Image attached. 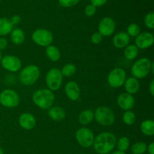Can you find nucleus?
I'll return each instance as SVG.
<instances>
[{"label": "nucleus", "instance_id": "nucleus-1", "mask_svg": "<svg viewBox=\"0 0 154 154\" xmlns=\"http://www.w3.org/2000/svg\"><path fill=\"white\" fill-rule=\"evenodd\" d=\"M117 137L112 132H104L95 137L93 147L99 154H108L115 147Z\"/></svg>", "mask_w": 154, "mask_h": 154}, {"label": "nucleus", "instance_id": "nucleus-2", "mask_svg": "<svg viewBox=\"0 0 154 154\" xmlns=\"http://www.w3.org/2000/svg\"><path fill=\"white\" fill-rule=\"evenodd\" d=\"M33 103L41 109H49L53 106L55 101L54 92L48 88H42L37 90L32 96Z\"/></svg>", "mask_w": 154, "mask_h": 154}, {"label": "nucleus", "instance_id": "nucleus-3", "mask_svg": "<svg viewBox=\"0 0 154 154\" xmlns=\"http://www.w3.org/2000/svg\"><path fill=\"white\" fill-rule=\"evenodd\" d=\"M132 77L136 79H143L151 72L154 73V63L147 57H142L133 63L131 69Z\"/></svg>", "mask_w": 154, "mask_h": 154}, {"label": "nucleus", "instance_id": "nucleus-4", "mask_svg": "<svg viewBox=\"0 0 154 154\" xmlns=\"http://www.w3.org/2000/svg\"><path fill=\"white\" fill-rule=\"evenodd\" d=\"M40 75V69L36 65H29L20 71L18 79L23 85L32 86L38 80Z\"/></svg>", "mask_w": 154, "mask_h": 154}, {"label": "nucleus", "instance_id": "nucleus-5", "mask_svg": "<svg viewBox=\"0 0 154 154\" xmlns=\"http://www.w3.org/2000/svg\"><path fill=\"white\" fill-rule=\"evenodd\" d=\"M94 119L99 125L102 126H111L115 121L114 113L109 107H98L94 111Z\"/></svg>", "mask_w": 154, "mask_h": 154}, {"label": "nucleus", "instance_id": "nucleus-6", "mask_svg": "<svg viewBox=\"0 0 154 154\" xmlns=\"http://www.w3.org/2000/svg\"><path fill=\"white\" fill-rule=\"evenodd\" d=\"M63 76L61 71L57 68H52L48 72L45 78V82L48 90L52 92L57 91L62 87Z\"/></svg>", "mask_w": 154, "mask_h": 154}, {"label": "nucleus", "instance_id": "nucleus-7", "mask_svg": "<svg viewBox=\"0 0 154 154\" xmlns=\"http://www.w3.org/2000/svg\"><path fill=\"white\" fill-rule=\"evenodd\" d=\"M32 39L38 46L47 48L52 45L54 35L52 32L47 29H36L32 34Z\"/></svg>", "mask_w": 154, "mask_h": 154}, {"label": "nucleus", "instance_id": "nucleus-8", "mask_svg": "<svg viewBox=\"0 0 154 154\" xmlns=\"http://www.w3.org/2000/svg\"><path fill=\"white\" fill-rule=\"evenodd\" d=\"M20 98L19 94L11 89L2 90L0 93V104L8 108H16L20 103Z\"/></svg>", "mask_w": 154, "mask_h": 154}, {"label": "nucleus", "instance_id": "nucleus-9", "mask_svg": "<svg viewBox=\"0 0 154 154\" xmlns=\"http://www.w3.org/2000/svg\"><path fill=\"white\" fill-rule=\"evenodd\" d=\"M75 138L81 147L88 148L93 146L95 136L91 129L87 127H81L76 131Z\"/></svg>", "mask_w": 154, "mask_h": 154}, {"label": "nucleus", "instance_id": "nucleus-10", "mask_svg": "<svg viewBox=\"0 0 154 154\" xmlns=\"http://www.w3.org/2000/svg\"><path fill=\"white\" fill-rule=\"evenodd\" d=\"M126 73L122 68H115L108 75V83L113 88H119L123 86L126 80Z\"/></svg>", "mask_w": 154, "mask_h": 154}, {"label": "nucleus", "instance_id": "nucleus-11", "mask_svg": "<svg viewBox=\"0 0 154 154\" xmlns=\"http://www.w3.org/2000/svg\"><path fill=\"white\" fill-rule=\"evenodd\" d=\"M1 65L2 68L10 72H19L22 68V62L16 56L6 55L1 60Z\"/></svg>", "mask_w": 154, "mask_h": 154}, {"label": "nucleus", "instance_id": "nucleus-12", "mask_svg": "<svg viewBox=\"0 0 154 154\" xmlns=\"http://www.w3.org/2000/svg\"><path fill=\"white\" fill-rule=\"evenodd\" d=\"M115 21L110 17H105L99 21L98 30L103 37H109V36L112 35L115 32Z\"/></svg>", "mask_w": 154, "mask_h": 154}, {"label": "nucleus", "instance_id": "nucleus-13", "mask_svg": "<svg viewBox=\"0 0 154 154\" xmlns=\"http://www.w3.org/2000/svg\"><path fill=\"white\" fill-rule=\"evenodd\" d=\"M153 35L149 32H141L137 37H135V45L138 49L145 50L150 48L153 45Z\"/></svg>", "mask_w": 154, "mask_h": 154}, {"label": "nucleus", "instance_id": "nucleus-14", "mask_svg": "<svg viewBox=\"0 0 154 154\" xmlns=\"http://www.w3.org/2000/svg\"><path fill=\"white\" fill-rule=\"evenodd\" d=\"M118 106L123 111H129L134 108L135 99L132 95L127 93H122L118 96L117 99Z\"/></svg>", "mask_w": 154, "mask_h": 154}, {"label": "nucleus", "instance_id": "nucleus-15", "mask_svg": "<svg viewBox=\"0 0 154 154\" xmlns=\"http://www.w3.org/2000/svg\"><path fill=\"white\" fill-rule=\"evenodd\" d=\"M20 126L25 130H31L34 129L36 125V119L30 113L24 112L20 115L18 118Z\"/></svg>", "mask_w": 154, "mask_h": 154}, {"label": "nucleus", "instance_id": "nucleus-16", "mask_svg": "<svg viewBox=\"0 0 154 154\" xmlns=\"http://www.w3.org/2000/svg\"><path fill=\"white\" fill-rule=\"evenodd\" d=\"M65 93L70 100H78L81 96V89L78 83L74 81H69L65 86Z\"/></svg>", "mask_w": 154, "mask_h": 154}, {"label": "nucleus", "instance_id": "nucleus-17", "mask_svg": "<svg viewBox=\"0 0 154 154\" xmlns=\"http://www.w3.org/2000/svg\"><path fill=\"white\" fill-rule=\"evenodd\" d=\"M130 37L126 32H120L113 38V44L117 49H123L129 45Z\"/></svg>", "mask_w": 154, "mask_h": 154}, {"label": "nucleus", "instance_id": "nucleus-18", "mask_svg": "<svg viewBox=\"0 0 154 154\" xmlns=\"http://www.w3.org/2000/svg\"><path fill=\"white\" fill-rule=\"evenodd\" d=\"M48 116L52 120L55 122H60L66 117V111L61 106L55 105L48 109Z\"/></svg>", "mask_w": 154, "mask_h": 154}, {"label": "nucleus", "instance_id": "nucleus-19", "mask_svg": "<svg viewBox=\"0 0 154 154\" xmlns=\"http://www.w3.org/2000/svg\"><path fill=\"white\" fill-rule=\"evenodd\" d=\"M123 86H124L126 93L130 95H134L139 91V81L134 77H129V78H126Z\"/></svg>", "mask_w": 154, "mask_h": 154}, {"label": "nucleus", "instance_id": "nucleus-20", "mask_svg": "<svg viewBox=\"0 0 154 154\" xmlns=\"http://www.w3.org/2000/svg\"><path fill=\"white\" fill-rule=\"evenodd\" d=\"M10 34L11 41L12 43L14 44V45H22L24 42V41H25V33H24L23 30L22 29L14 28Z\"/></svg>", "mask_w": 154, "mask_h": 154}, {"label": "nucleus", "instance_id": "nucleus-21", "mask_svg": "<svg viewBox=\"0 0 154 154\" xmlns=\"http://www.w3.org/2000/svg\"><path fill=\"white\" fill-rule=\"evenodd\" d=\"M94 120V111L91 109L84 110L78 116V121L83 126H87Z\"/></svg>", "mask_w": 154, "mask_h": 154}, {"label": "nucleus", "instance_id": "nucleus-22", "mask_svg": "<svg viewBox=\"0 0 154 154\" xmlns=\"http://www.w3.org/2000/svg\"><path fill=\"white\" fill-rule=\"evenodd\" d=\"M14 29L10 20L5 17L0 18V37H5L10 34Z\"/></svg>", "mask_w": 154, "mask_h": 154}, {"label": "nucleus", "instance_id": "nucleus-23", "mask_svg": "<svg viewBox=\"0 0 154 154\" xmlns=\"http://www.w3.org/2000/svg\"><path fill=\"white\" fill-rule=\"evenodd\" d=\"M45 54H46L48 58L51 62H54V63L59 61L60 60V57H61V53H60L59 48L57 46L53 45L47 47Z\"/></svg>", "mask_w": 154, "mask_h": 154}, {"label": "nucleus", "instance_id": "nucleus-24", "mask_svg": "<svg viewBox=\"0 0 154 154\" xmlns=\"http://www.w3.org/2000/svg\"><path fill=\"white\" fill-rule=\"evenodd\" d=\"M140 129L144 135L153 136L154 135V122L152 120H145L141 123Z\"/></svg>", "mask_w": 154, "mask_h": 154}, {"label": "nucleus", "instance_id": "nucleus-25", "mask_svg": "<svg viewBox=\"0 0 154 154\" xmlns=\"http://www.w3.org/2000/svg\"><path fill=\"white\" fill-rule=\"evenodd\" d=\"M139 49L135 45H129L124 48V57L128 60H133L138 57Z\"/></svg>", "mask_w": 154, "mask_h": 154}, {"label": "nucleus", "instance_id": "nucleus-26", "mask_svg": "<svg viewBox=\"0 0 154 154\" xmlns=\"http://www.w3.org/2000/svg\"><path fill=\"white\" fill-rule=\"evenodd\" d=\"M61 73L63 77H66V78H70V77L73 76L75 73H76L77 68L74 63H66L63 68H62Z\"/></svg>", "mask_w": 154, "mask_h": 154}, {"label": "nucleus", "instance_id": "nucleus-27", "mask_svg": "<svg viewBox=\"0 0 154 154\" xmlns=\"http://www.w3.org/2000/svg\"><path fill=\"white\" fill-rule=\"evenodd\" d=\"M123 121L127 126H132L136 121V115L132 110L126 111L123 115Z\"/></svg>", "mask_w": 154, "mask_h": 154}, {"label": "nucleus", "instance_id": "nucleus-28", "mask_svg": "<svg viewBox=\"0 0 154 154\" xmlns=\"http://www.w3.org/2000/svg\"><path fill=\"white\" fill-rule=\"evenodd\" d=\"M117 150H120L122 152H126V150L129 149V146H130V141H129V138L126 136H123L117 141Z\"/></svg>", "mask_w": 154, "mask_h": 154}, {"label": "nucleus", "instance_id": "nucleus-29", "mask_svg": "<svg viewBox=\"0 0 154 154\" xmlns=\"http://www.w3.org/2000/svg\"><path fill=\"white\" fill-rule=\"evenodd\" d=\"M147 145L145 142L138 141L135 143L131 147V150L133 154H144L147 151Z\"/></svg>", "mask_w": 154, "mask_h": 154}, {"label": "nucleus", "instance_id": "nucleus-30", "mask_svg": "<svg viewBox=\"0 0 154 154\" xmlns=\"http://www.w3.org/2000/svg\"><path fill=\"white\" fill-rule=\"evenodd\" d=\"M126 33H127L129 37H137L141 33V27L137 23H132L129 24L128 26L127 29H126Z\"/></svg>", "mask_w": 154, "mask_h": 154}, {"label": "nucleus", "instance_id": "nucleus-31", "mask_svg": "<svg viewBox=\"0 0 154 154\" xmlns=\"http://www.w3.org/2000/svg\"><path fill=\"white\" fill-rule=\"evenodd\" d=\"M144 25L146 27L150 29H154V13L153 11H150L146 14L144 17Z\"/></svg>", "mask_w": 154, "mask_h": 154}, {"label": "nucleus", "instance_id": "nucleus-32", "mask_svg": "<svg viewBox=\"0 0 154 154\" xmlns=\"http://www.w3.org/2000/svg\"><path fill=\"white\" fill-rule=\"evenodd\" d=\"M59 4L64 8H71L79 3L80 0H58Z\"/></svg>", "mask_w": 154, "mask_h": 154}, {"label": "nucleus", "instance_id": "nucleus-33", "mask_svg": "<svg viewBox=\"0 0 154 154\" xmlns=\"http://www.w3.org/2000/svg\"><path fill=\"white\" fill-rule=\"evenodd\" d=\"M96 8L95 7L94 5H93L92 4L87 5L85 7V9H84V13H85V15L88 17H93V15L96 14Z\"/></svg>", "mask_w": 154, "mask_h": 154}, {"label": "nucleus", "instance_id": "nucleus-34", "mask_svg": "<svg viewBox=\"0 0 154 154\" xmlns=\"http://www.w3.org/2000/svg\"><path fill=\"white\" fill-rule=\"evenodd\" d=\"M90 39H91V42L93 44H94V45H99L103 40V36L99 32H94L92 35L91 38Z\"/></svg>", "mask_w": 154, "mask_h": 154}, {"label": "nucleus", "instance_id": "nucleus-35", "mask_svg": "<svg viewBox=\"0 0 154 154\" xmlns=\"http://www.w3.org/2000/svg\"><path fill=\"white\" fill-rule=\"evenodd\" d=\"M108 0H90V2L93 5H94L95 7H102V6L105 5L107 2H108Z\"/></svg>", "mask_w": 154, "mask_h": 154}, {"label": "nucleus", "instance_id": "nucleus-36", "mask_svg": "<svg viewBox=\"0 0 154 154\" xmlns=\"http://www.w3.org/2000/svg\"><path fill=\"white\" fill-rule=\"evenodd\" d=\"M10 21L11 22V23L13 24V26L18 25V24L20 23L21 22V17L20 15H14L11 17V18L10 19Z\"/></svg>", "mask_w": 154, "mask_h": 154}, {"label": "nucleus", "instance_id": "nucleus-37", "mask_svg": "<svg viewBox=\"0 0 154 154\" xmlns=\"http://www.w3.org/2000/svg\"><path fill=\"white\" fill-rule=\"evenodd\" d=\"M8 46V40L5 37H0V51L5 50Z\"/></svg>", "mask_w": 154, "mask_h": 154}, {"label": "nucleus", "instance_id": "nucleus-38", "mask_svg": "<svg viewBox=\"0 0 154 154\" xmlns=\"http://www.w3.org/2000/svg\"><path fill=\"white\" fill-rule=\"evenodd\" d=\"M148 90L150 94L152 96H154V80H151V81L150 82V84H149L148 87Z\"/></svg>", "mask_w": 154, "mask_h": 154}, {"label": "nucleus", "instance_id": "nucleus-39", "mask_svg": "<svg viewBox=\"0 0 154 154\" xmlns=\"http://www.w3.org/2000/svg\"><path fill=\"white\" fill-rule=\"evenodd\" d=\"M147 150L149 154H154V143L151 142L147 147Z\"/></svg>", "mask_w": 154, "mask_h": 154}, {"label": "nucleus", "instance_id": "nucleus-40", "mask_svg": "<svg viewBox=\"0 0 154 154\" xmlns=\"http://www.w3.org/2000/svg\"><path fill=\"white\" fill-rule=\"evenodd\" d=\"M111 154H126V153L125 152L120 151V150H117V151H114V153H112Z\"/></svg>", "mask_w": 154, "mask_h": 154}, {"label": "nucleus", "instance_id": "nucleus-41", "mask_svg": "<svg viewBox=\"0 0 154 154\" xmlns=\"http://www.w3.org/2000/svg\"><path fill=\"white\" fill-rule=\"evenodd\" d=\"M0 154H4V150L1 147H0Z\"/></svg>", "mask_w": 154, "mask_h": 154}, {"label": "nucleus", "instance_id": "nucleus-42", "mask_svg": "<svg viewBox=\"0 0 154 154\" xmlns=\"http://www.w3.org/2000/svg\"><path fill=\"white\" fill-rule=\"evenodd\" d=\"M2 58V53H1V51H0V62H1Z\"/></svg>", "mask_w": 154, "mask_h": 154}, {"label": "nucleus", "instance_id": "nucleus-43", "mask_svg": "<svg viewBox=\"0 0 154 154\" xmlns=\"http://www.w3.org/2000/svg\"><path fill=\"white\" fill-rule=\"evenodd\" d=\"M79 154H86V153H79Z\"/></svg>", "mask_w": 154, "mask_h": 154}]
</instances>
